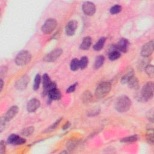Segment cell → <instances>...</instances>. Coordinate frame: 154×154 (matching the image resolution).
<instances>
[{"label":"cell","mask_w":154,"mask_h":154,"mask_svg":"<svg viewBox=\"0 0 154 154\" xmlns=\"http://www.w3.org/2000/svg\"><path fill=\"white\" fill-rule=\"evenodd\" d=\"M114 106L118 111L120 113L126 112L131 106V101L127 96H121L116 101Z\"/></svg>","instance_id":"1"},{"label":"cell","mask_w":154,"mask_h":154,"mask_svg":"<svg viewBox=\"0 0 154 154\" xmlns=\"http://www.w3.org/2000/svg\"><path fill=\"white\" fill-rule=\"evenodd\" d=\"M111 88V84L108 81H104L98 86L95 90V95L97 98H102L107 96Z\"/></svg>","instance_id":"2"},{"label":"cell","mask_w":154,"mask_h":154,"mask_svg":"<svg viewBox=\"0 0 154 154\" xmlns=\"http://www.w3.org/2000/svg\"><path fill=\"white\" fill-rule=\"evenodd\" d=\"M31 60V54L28 51L23 50L19 52L16 55L15 63L18 66H24L29 63Z\"/></svg>","instance_id":"3"},{"label":"cell","mask_w":154,"mask_h":154,"mask_svg":"<svg viewBox=\"0 0 154 154\" xmlns=\"http://www.w3.org/2000/svg\"><path fill=\"white\" fill-rule=\"evenodd\" d=\"M141 93L146 101L152 99L153 96V83L152 82H147L143 87Z\"/></svg>","instance_id":"4"},{"label":"cell","mask_w":154,"mask_h":154,"mask_svg":"<svg viewBox=\"0 0 154 154\" xmlns=\"http://www.w3.org/2000/svg\"><path fill=\"white\" fill-rule=\"evenodd\" d=\"M57 27V21L54 19H49L46 21L42 27V31L45 34H50Z\"/></svg>","instance_id":"5"},{"label":"cell","mask_w":154,"mask_h":154,"mask_svg":"<svg viewBox=\"0 0 154 154\" xmlns=\"http://www.w3.org/2000/svg\"><path fill=\"white\" fill-rule=\"evenodd\" d=\"M43 87L44 88V92L45 93H48L49 91L56 87V84L54 82H52L47 74H44L43 75Z\"/></svg>","instance_id":"6"},{"label":"cell","mask_w":154,"mask_h":154,"mask_svg":"<svg viewBox=\"0 0 154 154\" xmlns=\"http://www.w3.org/2000/svg\"><path fill=\"white\" fill-rule=\"evenodd\" d=\"M63 51L60 48L55 49L48 53L45 57H44V61L47 62H53L56 60L62 54Z\"/></svg>","instance_id":"7"},{"label":"cell","mask_w":154,"mask_h":154,"mask_svg":"<svg viewBox=\"0 0 154 154\" xmlns=\"http://www.w3.org/2000/svg\"><path fill=\"white\" fill-rule=\"evenodd\" d=\"M153 51V41H151L146 43L141 51V55L144 57L150 56Z\"/></svg>","instance_id":"8"},{"label":"cell","mask_w":154,"mask_h":154,"mask_svg":"<svg viewBox=\"0 0 154 154\" xmlns=\"http://www.w3.org/2000/svg\"><path fill=\"white\" fill-rule=\"evenodd\" d=\"M82 10L87 16H92L96 11L95 4L92 2H85L82 5Z\"/></svg>","instance_id":"9"},{"label":"cell","mask_w":154,"mask_h":154,"mask_svg":"<svg viewBox=\"0 0 154 154\" xmlns=\"http://www.w3.org/2000/svg\"><path fill=\"white\" fill-rule=\"evenodd\" d=\"M29 81H30L29 77L27 75L23 76L16 81L15 87L17 89L20 90V91H22V90H24L27 87L29 82Z\"/></svg>","instance_id":"10"},{"label":"cell","mask_w":154,"mask_h":154,"mask_svg":"<svg viewBox=\"0 0 154 154\" xmlns=\"http://www.w3.org/2000/svg\"><path fill=\"white\" fill-rule=\"evenodd\" d=\"M40 106H41V102L39 101L35 98L32 99L28 102V103L27 104V111L30 113L34 112L38 108H39Z\"/></svg>","instance_id":"11"},{"label":"cell","mask_w":154,"mask_h":154,"mask_svg":"<svg viewBox=\"0 0 154 154\" xmlns=\"http://www.w3.org/2000/svg\"><path fill=\"white\" fill-rule=\"evenodd\" d=\"M8 143L15 145H22L25 143V140L16 134H11L8 138Z\"/></svg>","instance_id":"12"},{"label":"cell","mask_w":154,"mask_h":154,"mask_svg":"<svg viewBox=\"0 0 154 154\" xmlns=\"http://www.w3.org/2000/svg\"><path fill=\"white\" fill-rule=\"evenodd\" d=\"M128 46H129V42L125 38H122L119 40L117 46H116V49L118 51H119V52H123V53H126L127 50Z\"/></svg>","instance_id":"13"},{"label":"cell","mask_w":154,"mask_h":154,"mask_svg":"<svg viewBox=\"0 0 154 154\" xmlns=\"http://www.w3.org/2000/svg\"><path fill=\"white\" fill-rule=\"evenodd\" d=\"M77 22L75 21H71L68 23L66 27V33L67 35L71 36L74 35L76 29L77 28Z\"/></svg>","instance_id":"14"},{"label":"cell","mask_w":154,"mask_h":154,"mask_svg":"<svg viewBox=\"0 0 154 154\" xmlns=\"http://www.w3.org/2000/svg\"><path fill=\"white\" fill-rule=\"evenodd\" d=\"M18 112V107L17 106L14 105L11 107L5 114L4 117V120L6 122L11 120L16 115Z\"/></svg>","instance_id":"15"},{"label":"cell","mask_w":154,"mask_h":154,"mask_svg":"<svg viewBox=\"0 0 154 154\" xmlns=\"http://www.w3.org/2000/svg\"><path fill=\"white\" fill-rule=\"evenodd\" d=\"M50 100H58L61 98V93L56 87L51 89L48 93Z\"/></svg>","instance_id":"16"},{"label":"cell","mask_w":154,"mask_h":154,"mask_svg":"<svg viewBox=\"0 0 154 154\" xmlns=\"http://www.w3.org/2000/svg\"><path fill=\"white\" fill-rule=\"evenodd\" d=\"M92 45V38L87 36L83 38V41L80 45V49L82 50H87L90 47H91Z\"/></svg>","instance_id":"17"},{"label":"cell","mask_w":154,"mask_h":154,"mask_svg":"<svg viewBox=\"0 0 154 154\" xmlns=\"http://www.w3.org/2000/svg\"><path fill=\"white\" fill-rule=\"evenodd\" d=\"M127 83L129 87L131 88L137 89L138 88V81L134 76L131 77Z\"/></svg>","instance_id":"18"},{"label":"cell","mask_w":154,"mask_h":154,"mask_svg":"<svg viewBox=\"0 0 154 154\" xmlns=\"http://www.w3.org/2000/svg\"><path fill=\"white\" fill-rule=\"evenodd\" d=\"M104 57L103 55H99L95 61L94 63V68L95 69H99L101 68L104 62Z\"/></svg>","instance_id":"19"},{"label":"cell","mask_w":154,"mask_h":154,"mask_svg":"<svg viewBox=\"0 0 154 154\" xmlns=\"http://www.w3.org/2000/svg\"><path fill=\"white\" fill-rule=\"evenodd\" d=\"M106 41V38L105 37H102L96 43V44L93 47V49L95 51H100L103 48L104 46V43Z\"/></svg>","instance_id":"20"},{"label":"cell","mask_w":154,"mask_h":154,"mask_svg":"<svg viewBox=\"0 0 154 154\" xmlns=\"http://www.w3.org/2000/svg\"><path fill=\"white\" fill-rule=\"evenodd\" d=\"M120 57V53L119 51L117 50V49L112 50L108 55L109 59L112 61L118 59Z\"/></svg>","instance_id":"21"},{"label":"cell","mask_w":154,"mask_h":154,"mask_svg":"<svg viewBox=\"0 0 154 154\" xmlns=\"http://www.w3.org/2000/svg\"><path fill=\"white\" fill-rule=\"evenodd\" d=\"M80 68V62L79 60L76 59H74L70 63V69L72 70L75 71Z\"/></svg>","instance_id":"22"},{"label":"cell","mask_w":154,"mask_h":154,"mask_svg":"<svg viewBox=\"0 0 154 154\" xmlns=\"http://www.w3.org/2000/svg\"><path fill=\"white\" fill-rule=\"evenodd\" d=\"M138 139V137L137 135H135V136H132L130 137H125L124 138H122L120 141L122 142H124V143H130V142H136Z\"/></svg>","instance_id":"23"},{"label":"cell","mask_w":154,"mask_h":154,"mask_svg":"<svg viewBox=\"0 0 154 154\" xmlns=\"http://www.w3.org/2000/svg\"><path fill=\"white\" fill-rule=\"evenodd\" d=\"M79 62H80V68H81L82 69H84L88 65V60L87 59V57H82L80 59V60H79Z\"/></svg>","instance_id":"24"},{"label":"cell","mask_w":154,"mask_h":154,"mask_svg":"<svg viewBox=\"0 0 154 154\" xmlns=\"http://www.w3.org/2000/svg\"><path fill=\"white\" fill-rule=\"evenodd\" d=\"M146 137L147 140H148V142L152 144L153 143V128H149V130H147V132L146 134Z\"/></svg>","instance_id":"25"},{"label":"cell","mask_w":154,"mask_h":154,"mask_svg":"<svg viewBox=\"0 0 154 154\" xmlns=\"http://www.w3.org/2000/svg\"><path fill=\"white\" fill-rule=\"evenodd\" d=\"M34 131V128L33 127H28L22 130V131L21 132V134L24 136H30L31 134H33Z\"/></svg>","instance_id":"26"},{"label":"cell","mask_w":154,"mask_h":154,"mask_svg":"<svg viewBox=\"0 0 154 154\" xmlns=\"http://www.w3.org/2000/svg\"><path fill=\"white\" fill-rule=\"evenodd\" d=\"M146 72L147 74L150 78H153L154 76V69H153V66L152 65H147L146 66L145 68Z\"/></svg>","instance_id":"27"},{"label":"cell","mask_w":154,"mask_h":154,"mask_svg":"<svg viewBox=\"0 0 154 154\" xmlns=\"http://www.w3.org/2000/svg\"><path fill=\"white\" fill-rule=\"evenodd\" d=\"M41 81V76L40 75L37 74L36 76L35 79H34V82L33 84V90H34V91H37V90L38 88V87H39Z\"/></svg>","instance_id":"28"},{"label":"cell","mask_w":154,"mask_h":154,"mask_svg":"<svg viewBox=\"0 0 154 154\" xmlns=\"http://www.w3.org/2000/svg\"><path fill=\"white\" fill-rule=\"evenodd\" d=\"M133 76H134V74H133L132 72H128L127 74H126L125 75H124L122 77V80H121L122 83H123V84H125V83H127L128 82V81H129L130 80V78H131V77H132Z\"/></svg>","instance_id":"29"},{"label":"cell","mask_w":154,"mask_h":154,"mask_svg":"<svg viewBox=\"0 0 154 154\" xmlns=\"http://www.w3.org/2000/svg\"><path fill=\"white\" fill-rule=\"evenodd\" d=\"M122 10V7L119 5H115L110 9V13L111 14H117Z\"/></svg>","instance_id":"30"},{"label":"cell","mask_w":154,"mask_h":154,"mask_svg":"<svg viewBox=\"0 0 154 154\" xmlns=\"http://www.w3.org/2000/svg\"><path fill=\"white\" fill-rule=\"evenodd\" d=\"M5 151V142L2 140L0 143V153H4Z\"/></svg>","instance_id":"31"},{"label":"cell","mask_w":154,"mask_h":154,"mask_svg":"<svg viewBox=\"0 0 154 154\" xmlns=\"http://www.w3.org/2000/svg\"><path fill=\"white\" fill-rule=\"evenodd\" d=\"M147 117L148 119L153 122V109H151L148 112V114H147Z\"/></svg>","instance_id":"32"},{"label":"cell","mask_w":154,"mask_h":154,"mask_svg":"<svg viewBox=\"0 0 154 154\" xmlns=\"http://www.w3.org/2000/svg\"><path fill=\"white\" fill-rule=\"evenodd\" d=\"M77 86V83H75V84L72 85V86H70L68 89H67V91H66V92L67 93H72V92H74L75 91V89H76V87Z\"/></svg>","instance_id":"33"},{"label":"cell","mask_w":154,"mask_h":154,"mask_svg":"<svg viewBox=\"0 0 154 154\" xmlns=\"http://www.w3.org/2000/svg\"><path fill=\"white\" fill-rule=\"evenodd\" d=\"M60 120H61V119L57 120L53 125H51V126L49 127V131H53V130H54L56 127H57L58 125L59 124V123L60 122Z\"/></svg>","instance_id":"34"},{"label":"cell","mask_w":154,"mask_h":154,"mask_svg":"<svg viewBox=\"0 0 154 154\" xmlns=\"http://www.w3.org/2000/svg\"><path fill=\"white\" fill-rule=\"evenodd\" d=\"M5 120L4 119H2L1 121V132H2L4 130V128H5Z\"/></svg>","instance_id":"35"},{"label":"cell","mask_w":154,"mask_h":154,"mask_svg":"<svg viewBox=\"0 0 154 154\" xmlns=\"http://www.w3.org/2000/svg\"><path fill=\"white\" fill-rule=\"evenodd\" d=\"M69 126H70L69 122H67L65 125H64V126H63V130H66L67 128H68Z\"/></svg>","instance_id":"36"},{"label":"cell","mask_w":154,"mask_h":154,"mask_svg":"<svg viewBox=\"0 0 154 154\" xmlns=\"http://www.w3.org/2000/svg\"><path fill=\"white\" fill-rule=\"evenodd\" d=\"M3 87V81L2 79H1V91H2Z\"/></svg>","instance_id":"37"}]
</instances>
